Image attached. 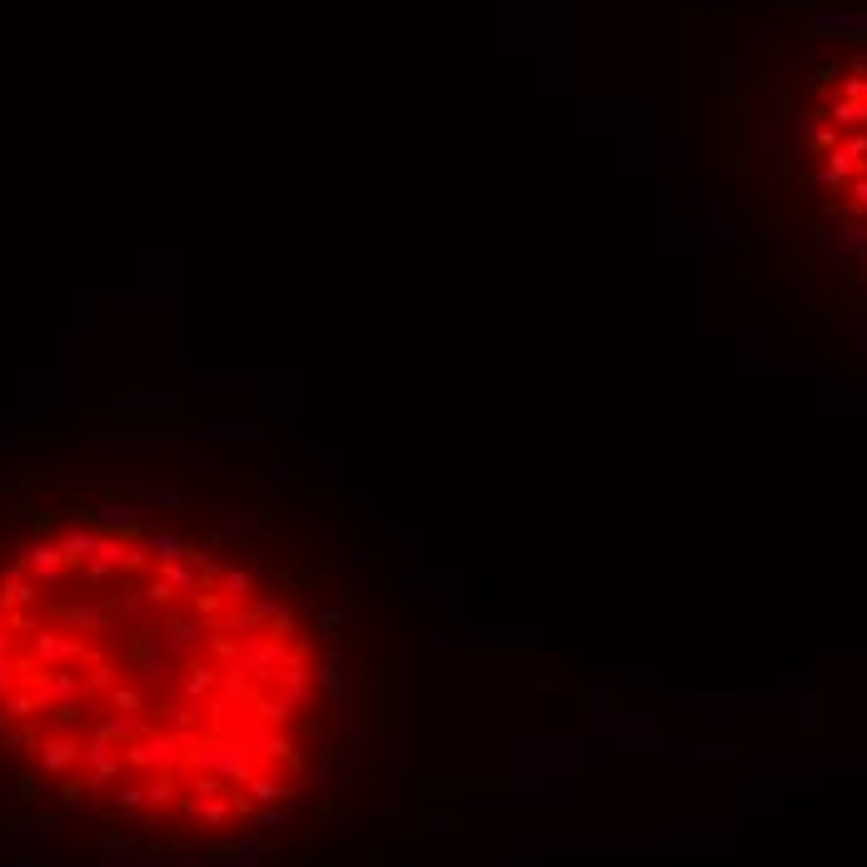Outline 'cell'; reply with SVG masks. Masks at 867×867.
<instances>
[{
  "label": "cell",
  "instance_id": "obj_3",
  "mask_svg": "<svg viewBox=\"0 0 867 867\" xmlns=\"http://www.w3.org/2000/svg\"><path fill=\"white\" fill-rule=\"evenodd\" d=\"M853 205H857V210H867V175L853 180Z\"/></svg>",
  "mask_w": 867,
  "mask_h": 867
},
{
  "label": "cell",
  "instance_id": "obj_1",
  "mask_svg": "<svg viewBox=\"0 0 867 867\" xmlns=\"http://www.w3.org/2000/svg\"><path fill=\"white\" fill-rule=\"evenodd\" d=\"M340 733L325 618L254 549L115 503L0 524V778L20 798L220 847L315 798Z\"/></svg>",
  "mask_w": 867,
  "mask_h": 867
},
{
  "label": "cell",
  "instance_id": "obj_2",
  "mask_svg": "<svg viewBox=\"0 0 867 867\" xmlns=\"http://www.w3.org/2000/svg\"><path fill=\"white\" fill-rule=\"evenodd\" d=\"M817 30H828V36H857V30H867V15H817Z\"/></svg>",
  "mask_w": 867,
  "mask_h": 867
}]
</instances>
